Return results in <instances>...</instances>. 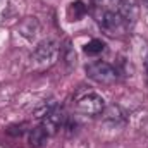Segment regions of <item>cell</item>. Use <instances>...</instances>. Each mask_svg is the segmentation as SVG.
I'll return each instance as SVG.
<instances>
[{"instance_id":"obj_16","label":"cell","mask_w":148,"mask_h":148,"mask_svg":"<svg viewBox=\"0 0 148 148\" xmlns=\"http://www.w3.org/2000/svg\"><path fill=\"white\" fill-rule=\"evenodd\" d=\"M93 2H95V3H97V5H100V3H102V2H103V0H93Z\"/></svg>"},{"instance_id":"obj_17","label":"cell","mask_w":148,"mask_h":148,"mask_svg":"<svg viewBox=\"0 0 148 148\" xmlns=\"http://www.w3.org/2000/svg\"><path fill=\"white\" fill-rule=\"evenodd\" d=\"M143 2H145V3H147V5H148V0H143Z\"/></svg>"},{"instance_id":"obj_11","label":"cell","mask_w":148,"mask_h":148,"mask_svg":"<svg viewBox=\"0 0 148 148\" xmlns=\"http://www.w3.org/2000/svg\"><path fill=\"white\" fill-rule=\"evenodd\" d=\"M60 55H62L67 69H73L74 66H76V52H74V47L69 40L64 43V47H60Z\"/></svg>"},{"instance_id":"obj_5","label":"cell","mask_w":148,"mask_h":148,"mask_svg":"<svg viewBox=\"0 0 148 148\" xmlns=\"http://www.w3.org/2000/svg\"><path fill=\"white\" fill-rule=\"evenodd\" d=\"M98 23H100V26H102L109 35H112V36L122 35V33H126V31L129 29L127 24L124 23L122 16H121L119 12H115V10H103L102 16H98Z\"/></svg>"},{"instance_id":"obj_14","label":"cell","mask_w":148,"mask_h":148,"mask_svg":"<svg viewBox=\"0 0 148 148\" xmlns=\"http://www.w3.org/2000/svg\"><path fill=\"white\" fill-rule=\"evenodd\" d=\"M24 131H26V124H14L7 129V133L12 134V136H21Z\"/></svg>"},{"instance_id":"obj_6","label":"cell","mask_w":148,"mask_h":148,"mask_svg":"<svg viewBox=\"0 0 148 148\" xmlns=\"http://www.w3.org/2000/svg\"><path fill=\"white\" fill-rule=\"evenodd\" d=\"M117 12L122 16L124 23H126L127 28L131 29V28L136 24V21H138L140 5H138L136 0H121V2H119V10H117Z\"/></svg>"},{"instance_id":"obj_1","label":"cell","mask_w":148,"mask_h":148,"mask_svg":"<svg viewBox=\"0 0 148 148\" xmlns=\"http://www.w3.org/2000/svg\"><path fill=\"white\" fill-rule=\"evenodd\" d=\"M60 53V45L55 40H43L31 53V64L35 71H43L55 64Z\"/></svg>"},{"instance_id":"obj_8","label":"cell","mask_w":148,"mask_h":148,"mask_svg":"<svg viewBox=\"0 0 148 148\" xmlns=\"http://www.w3.org/2000/svg\"><path fill=\"white\" fill-rule=\"evenodd\" d=\"M40 31V23L36 17H24L19 23V33L26 38H35Z\"/></svg>"},{"instance_id":"obj_3","label":"cell","mask_w":148,"mask_h":148,"mask_svg":"<svg viewBox=\"0 0 148 148\" xmlns=\"http://www.w3.org/2000/svg\"><path fill=\"white\" fill-rule=\"evenodd\" d=\"M105 107L107 105H105L103 97L95 91H88L76 100V110L84 115H98L103 112Z\"/></svg>"},{"instance_id":"obj_10","label":"cell","mask_w":148,"mask_h":148,"mask_svg":"<svg viewBox=\"0 0 148 148\" xmlns=\"http://www.w3.org/2000/svg\"><path fill=\"white\" fill-rule=\"evenodd\" d=\"M86 12H88V7H86L84 2H81V0L73 2V3L69 5V9H67V16H69L71 21H79V19H83Z\"/></svg>"},{"instance_id":"obj_7","label":"cell","mask_w":148,"mask_h":148,"mask_svg":"<svg viewBox=\"0 0 148 148\" xmlns=\"http://www.w3.org/2000/svg\"><path fill=\"white\" fill-rule=\"evenodd\" d=\"M102 117H103L105 122H110L114 126H119V124H124L126 122L127 114L122 110V107H119V105H109V107L103 109Z\"/></svg>"},{"instance_id":"obj_9","label":"cell","mask_w":148,"mask_h":148,"mask_svg":"<svg viewBox=\"0 0 148 148\" xmlns=\"http://www.w3.org/2000/svg\"><path fill=\"white\" fill-rule=\"evenodd\" d=\"M47 140H48V134H47V131H45L41 126L33 127V129L29 131V145H31V147H35V148L43 147V145L47 143Z\"/></svg>"},{"instance_id":"obj_15","label":"cell","mask_w":148,"mask_h":148,"mask_svg":"<svg viewBox=\"0 0 148 148\" xmlns=\"http://www.w3.org/2000/svg\"><path fill=\"white\" fill-rule=\"evenodd\" d=\"M143 67H145V71L148 74V48L145 50V55H143Z\"/></svg>"},{"instance_id":"obj_4","label":"cell","mask_w":148,"mask_h":148,"mask_svg":"<svg viewBox=\"0 0 148 148\" xmlns=\"http://www.w3.org/2000/svg\"><path fill=\"white\" fill-rule=\"evenodd\" d=\"M66 122H67L66 112L62 110L60 107H57V105H53L50 110L41 117V127L47 131L48 136H53V134H57L60 129H64Z\"/></svg>"},{"instance_id":"obj_13","label":"cell","mask_w":148,"mask_h":148,"mask_svg":"<svg viewBox=\"0 0 148 148\" xmlns=\"http://www.w3.org/2000/svg\"><path fill=\"white\" fill-rule=\"evenodd\" d=\"M136 126H138L140 133L145 134V136L148 138V109L147 110H143L138 117H136Z\"/></svg>"},{"instance_id":"obj_2","label":"cell","mask_w":148,"mask_h":148,"mask_svg":"<svg viewBox=\"0 0 148 148\" xmlns=\"http://www.w3.org/2000/svg\"><path fill=\"white\" fill-rule=\"evenodd\" d=\"M84 71H86L90 79H93L100 84H112L119 77L117 69L114 66H110L109 62H103V60H95V62L86 64Z\"/></svg>"},{"instance_id":"obj_12","label":"cell","mask_w":148,"mask_h":148,"mask_svg":"<svg viewBox=\"0 0 148 148\" xmlns=\"http://www.w3.org/2000/svg\"><path fill=\"white\" fill-rule=\"evenodd\" d=\"M103 48H105V43L102 40H91V41H88L84 45V53H88V55H98V53L103 52Z\"/></svg>"}]
</instances>
